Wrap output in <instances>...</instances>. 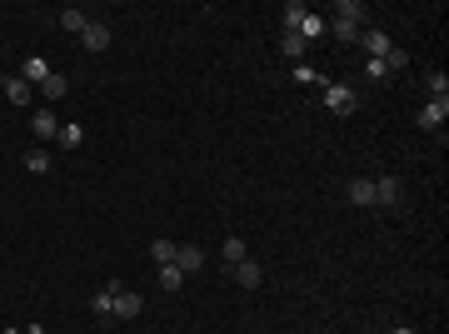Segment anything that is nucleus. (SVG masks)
<instances>
[{
  "label": "nucleus",
  "instance_id": "nucleus-28",
  "mask_svg": "<svg viewBox=\"0 0 449 334\" xmlns=\"http://www.w3.org/2000/svg\"><path fill=\"white\" fill-rule=\"evenodd\" d=\"M365 70H369V80H389V70H384V60H369Z\"/></svg>",
  "mask_w": 449,
  "mask_h": 334
},
{
  "label": "nucleus",
  "instance_id": "nucleus-6",
  "mask_svg": "<svg viewBox=\"0 0 449 334\" xmlns=\"http://www.w3.org/2000/svg\"><path fill=\"white\" fill-rule=\"evenodd\" d=\"M230 274H235V280H240L245 290H260V280H265V269H260V264H255L250 255H245L240 264H230Z\"/></svg>",
  "mask_w": 449,
  "mask_h": 334
},
{
  "label": "nucleus",
  "instance_id": "nucleus-17",
  "mask_svg": "<svg viewBox=\"0 0 449 334\" xmlns=\"http://www.w3.org/2000/svg\"><path fill=\"white\" fill-rule=\"evenodd\" d=\"M35 90H40L45 100H61V95H65L70 85H65V75H55V70H50V80H45V85H35Z\"/></svg>",
  "mask_w": 449,
  "mask_h": 334
},
{
  "label": "nucleus",
  "instance_id": "nucleus-7",
  "mask_svg": "<svg viewBox=\"0 0 449 334\" xmlns=\"http://www.w3.org/2000/svg\"><path fill=\"white\" fill-rule=\"evenodd\" d=\"M20 80H25V85H30V90H35V85H45V80H50V65H45V55H30V60H25V65H20Z\"/></svg>",
  "mask_w": 449,
  "mask_h": 334
},
{
  "label": "nucleus",
  "instance_id": "nucleus-16",
  "mask_svg": "<svg viewBox=\"0 0 449 334\" xmlns=\"http://www.w3.org/2000/svg\"><path fill=\"white\" fill-rule=\"evenodd\" d=\"M25 170H35V175H45V170H50V150H45V145L25 150Z\"/></svg>",
  "mask_w": 449,
  "mask_h": 334
},
{
  "label": "nucleus",
  "instance_id": "nucleus-22",
  "mask_svg": "<svg viewBox=\"0 0 449 334\" xmlns=\"http://www.w3.org/2000/svg\"><path fill=\"white\" fill-rule=\"evenodd\" d=\"M220 255H224V264H240V259H245V240H235V235H230Z\"/></svg>",
  "mask_w": 449,
  "mask_h": 334
},
{
  "label": "nucleus",
  "instance_id": "nucleus-20",
  "mask_svg": "<svg viewBox=\"0 0 449 334\" xmlns=\"http://www.w3.org/2000/svg\"><path fill=\"white\" fill-rule=\"evenodd\" d=\"M61 25H65V30H75V35H80V30H85V25H90V15H85V11H75V6H70V11H61Z\"/></svg>",
  "mask_w": 449,
  "mask_h": 334
},
{
  "label": "nucleus",
  "instance_id": "nucleus-27",
  "mask_svg": "<svg viewBox=\"0 0 449 334\" xmlns=\"http://www.w3.org/2000/svg\"><path fill=\"white\" fill-rule=\"evenodd\" d=\"M429 90H434V100H444V95H449V75L434 70V75H429Z\"/></svg>",
  "mask_w": 449,
  "mask_h": 334
},
{
  "label": "nucleus",
  "instance_id": "nucleus-15",
  "mask_svg": "<svg viewBox=\"0 0 449 334\" xmlns=\"http://www.w3.org/2000/svg\"><path fill=\"white\" fill-rule=\"evenodd\" d=\"M305 15H310V11L300 6V0H290V6L279 11V25H285V30H300V25H305Z\"/></svg>",
  "mask_w": 449,
  "mask_h": 334
},
{
  "label": "nucleus",
  "instance_id": "nucleus-14",
  "mask_svg": "<svg viewBox=\"0 0 449 334\" xmlns=\"http://www.w3.org/2000/svg\"><path fill=\"white\" fill-rule=\"evenodd\" d=\"M35 135L40 140H55V135H61V120H55L50 110H35Z\"/></svg>",
  "mask_w": 449,
  "mask_h": 334
},
{
  "label": "nucleus",
  "instance_id": "nucleus-2",
  "mask_svg": "<svg viewBox=\"0 0 449 334\" xmlns=\"http://www.w3.org/2000/svg\"><path fill=\"white\" fill-rule=\"evenodd\" d=\"M400 200H405V190H400V180H395V175H379V180H374V205L395 210Z\"/></svg>",
  "mask_w": 449,
  "mask_h": 334
},
{
  "label": "nucleus",
  "instance_id": "nucleus-4",
  "mask_svg": "<svg viewBox=\"0 0 449 334\" xmlns=\"http://www.w3.org/2000/svg\"><path fill=\"white\" fill-rule=\"evenodd\" d=\"M145 309V300L140 295H130V290H115V304H110V319H135Z\"/></svg>",
  "mask_w": 449,
  "mask_h": 334
},
{
  "label": "nucleus",
  "instance_id": "nucleus-10",
  "mask_svg": "<svg viewBox=\"0 0 449 334\" xmlns=\"http://www.w3.org/2000/svg\"><path fill=\"white\" fill-rule=\"evenodd\" d=\"M200 259H205V255H200V245H175V269H180V274H195V269H200Z\"/></svg>",
  "mask_w": 449,
  "mask_h": 334
},
{
  "label": "nucleus",
  "instance_id": "nucleus-25",
  "mask_svg": "<svg viewBox=\"0 0 449 334\" xmlns=\"http://www.w3.org/2000/svg\"><path fill=\"white\" fill-rule=\"evenodd\" d=\"M405 60H410V55H405L400 45H389V50H384V70H405Z\"/></svg>",
  "mask_w": 449,
  "mask_h": 334
},
{
  "label": "nucleus",
  "instance_id": "nucleus-23",
  "mask_svg": "<svg viewBox=\"0 0 449 334\" xmlns=\"http://www.w3.org/2000/svg\"><path fill=\"white\" fill-rule=\"evenodd\" d=\"M324 30H329V25H324L320 15H305V25H300V35H305V40H320Z\"/></svg>",
  "mask_w": 449,
  "mask_h": 334
},
{
  "label": "nucleus",
  "instance_id": "nucleus-19",
  "mask_svg": "<svg viewBox=\"0 0 449 334\" xmlns=\"http://www.w3.org/2000/svg\"><path fill=\"white\" fill-rule=\"evenodd\" d=\"M55 140H61V150H80L85 130H80V125H61V135H55Z\"/></svg>",
  "mask_w": 449,
  "mask_h": 334
},
{
  "label": "nucleus",
  "instance_id": "nucleus-5",
  "mask_svg": "<svg viewBox=\"0 0 449 334\" xmlns=\"http://www.w3.org/2000/svg\"><path fill=\"white\" fill-rule=\"evenodd\" d=\"M449 120V100H429L424 110H419V130H439Z\"/></svg>",
  "mask_w": 449,
  "mask_h": 334
},
{
  "label": "nucleus",
  "instance_id": "nucleus-29",
  "mask_svg": "<svg viewBox=\"0 0 449 334\" xmlns=\"http://www.w3.org/2000/svg\"><path fill=\"white\" fill-rule=\"evenodd\" d=\"M395 334H410V329H395Z\"/></svg>",
  "mask_w": 449,
  "mask_h": 334
},
{
  "label": "nucleus",
  "instance_id": "nucleus-18",
  "mask_svg": "<svg viewBox=\"0 0 449 334\" xmlns=\"http://www.w3.org/2000/svg\"><path fill=\"white\" fill-rule=\"evenodd\" d=\"M180 285H185V274H180L175 264H160V290H170V295H175Z\"/></svg>",
  "mask_w": 449,
  "mask_h": 334
},
{
  "label": "nucleus",
  "instance_id": "nucleus-12",
  "mask_svg": "<svg viewBox=\"0 0 449 334\" xmlns=\"http://www.w3.org/2000/svg\"><path fill=\"white\" fill-rule=\"evenodd\" d=\"M30 95H35V90H30L20 75H11V80H6V100H11V105H30Z\"/></svg>",
  "mask_w": 449,
  "mask_h": 334
},
{
  "label": "nucleus",
  "instance_id": "nucleus-21",
  "mask_svg": "<svg viewBox=\"0 0 449 334\" xmlns=\"http://www.w3.org/2000/svg\"><path fill=\"white\" fill-rule=\"evenodd\" d=\"M150 255H155V264H175V240H155Z\"/></svg>",
  "mask_w": 449,
  "mask_h": 334
},
{
  "label": "nucleus",
  "instance_id": "nucleus-1",
  "mask_svg": "<svg viewBox=\"0 0 449 334\" xmlns=\"http://www.w3.org/2000/svg\"><path fill=\"white\" fill-rule=\"evenodd\" d=\"M324 105L334 110V115H350V110L360 105V95H355V85H345V80H334V85H324Z\"/></svg>",
  "mask_w": 449,
  "mask_h": 334
},
{
  "label": "nucleus",
  "instance_id": "nucleus-11",
  "mask_svg": "<svg viewBox=\"0 0 449 334\" xmlns=\"http://www.w3.org/2000/svg\"><path fill=\"white\" fill-rule=\"evenodd\" d=\"M115 290H120V285H105V290H95V295H90V309H95L100 319H110V304H115Z\"/></svg>",
  "mask_w": 449,
  "mask_h": 334
},
{
  "label": "nucleus",
  "instance_id": "nucleus-13",
  "mask_svg": "<svg viewBox=\"0 0 449 334\" xmlns=\"http://www.w3.org/2000/svg\"><path fill=\"white\" fill-rule=\"evenodd\" d=\"M350 200H355V205H374V180H369V175L350 180Z\"/></svg>",
  "mask_w": 449,
  "mask_h": 334
},
{
  "label": "nucleus",
  "instance_id": "nucleus-26",
  "mask_svg": "<svg viewBox=\"0 0 449 334\" xmlns=\"http://www.w3.org/2000/svg\"><path fill=\"white\" fill-rule=\"evenodd\" d=\"M329 30L340 35V40H360V20H334Z\"/></svg>",
  "mask_w": 449,
  "mask_h": 334
},
{
  "label": "nucleus",
  "instance_id": "nucleus-24",
  "mask_svg": "<svg viewBox=\"0 0 449 334\" xmlns=\"http://www.w3.org/2000/svg\"><path fill=\"white\" fill-rule=\"evenodd\" d=\"M365 15V6H355V0H340V6H334V20H360Z\"/></svg>",
  "mask_w": 449,
  "mask_h": 334
},
{
  "label": "nucleus",
  "instance_id": "nucleus-8",
  "mask_svg": "<svg viewBox=\"0 0 449 334\" xmlns=\"http://www.w3.org/2000/svg\"><path fill=\"white\" fill-rule=\"evenodd\" d=\"M360 45H365V55H369V60H384L389 35H384V30H360Z\"/></svg>",
  "mask_w": 449,
  "mask_h": 334
},
{
  "label": "nucleus",
  "instance_id": "nucleus-3",
  "mask_svg": "<svg viewBox=\"0 0 449 334\" xmlns=\"http://www.w3.org/2000/svg\"><path fill=\"white\" fill-rule=\"evenodd\" d=\"M80 45H85L90 55H100V50H110V25H105V20H90V25L80 30Z\"/></svg>",
  "mask_w": 449,
  "mask_h": 334
},
{
  "label": "nucleus",
  "instance_id": "nucleus-9",
  "mask_svg": "<svg viewBox=\"0 0 449 334\" xmlns=\"http://www.w3.org/2000/svg\"><path fill=\"white\" fill-rule=\"evenodd\" d=\"M305 50H310V40H305L300 30H285V35H279V55H290V60H305Z\"/></svg>",
  "mask_w": 449,
  "mask_h": 334
}]
</instances>
